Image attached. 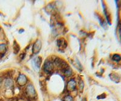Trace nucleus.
Wrapping results in <instances>:
<instances>
[{"label":"nucleus","mask_w":121,"mask_h":101,"mask_svg":"<svg viewBox=\"0 0 121 101\" xmlns=\"http://www.w3.org/2000/svg\"><path fill=\"white\" fill-rule=\"evenodd\" d=\"M109 76L110 77L111 79H112V80H113V81L115 82H118L117 80H118V81H119V80H120L119 77V76L117 75V74L111 73Z\"/></svg>","instance_id":"12"},{"label":"nucleus","mask_w":121,"mask_h":101,"mask_svg":"<svg viewBox=\"0 0 121 101\" xmlns=\"http://www.w3.org/2000/svg\"><path fill=\"white\" fill-rule=\"evenodd\" d=\"M26 93L27 95L31 99H33L36 97V90L35 89L34 86L32 84H30L27 85L26 88Z\"/></svg>","instance_id":"2"},{"label":"nucleus","mask_w":121,"mask_h":101,"mask_svg":"<svg viewBox=\"0 0 121 101\" xmlns=\"http://www.w3.org/2000/svg\"><path fill=\"white\" fill-rule=\"evenodd\" d=\"M7 51V46L5 44H0V54L4 55Z\"/></svg>","instance_id":"10"},{"label":"nucleus","mask_w":121,"mask_h":101,"mask_svg":"<svg viewBox=\"0 0 121 101\" xmlns=\"http://www.w3.org/2000/svg\"><path fill=\"white\" fill-rule=\"evenodd\" d=\"M112 59L114 62H118L121 61V56L119 54H114L112 56Z\"/></svg>","instance_id":"14"},{"label":"nucleus","mask_w":121,"mask_h":101,"mask_svg":"<svg viewBox=\"0 0 121 101\" xmlns=\"http://www.w3.org/2000/svg\"><path fill=\"white\" fill-rule=\"evenodd\" d=\"M63 101H73V98L71 96L67 95L64 98Z\"/></svg>","instance_id":"15"},{"label":"nucleus","mask_w":121,"mask_h":101,"mask_svg":"<svg viewBox=\"0 0 121 101\" xmlns=\"http://www.w3.org/2000/svg\"><path fill=\"white\" fill-rule=\"evenodd\" d=\"M102 6H103V9H104V14L105 15L106 18H107V22L109 24H111V20H110V15H109L108 12L107 10V8L105 7V5L104 4V3H102Z\"/></svg>","instance_id":"8"},{"label":"nucleus","mask_w":121,"mask_h":101,"mask_svg":"<svg viewBox=\"0 0 121 101\" xmlns=\"http://www.w3.org/2000/svg\"><path fill=\"white\" fill-rule=\"evenodd\" d=\"M81 101H87V99H86V98H84Z\"/></svg>","instance_id":"17"},{"label":"nucleus","mask_w":121,"mask_h":101,"mask_svg":"<svg viewBox=\"0 0 121 101\" xmlns=\"http://www.w3.org/2000/svg\"><path fill=\"white\" fill-rule=\"evenodd\" d=\"M42 63V58L41 57L38 56L33 59V64L36 67V68L39 69L41 67Z\"/></svg>","instance_id":"7"},{"label":"nucleus","mask_w":121,"mask_h":101,"mask_svg":"<svg viewBox=\"0 0 121 101\" xmlns=\"http://www.w3.org/2000/svg\"><path fill=\"white\" fill-rule=\"evenodd\" d=\"M1 79L0 78V85H1Z\"/></svg>","instance_id":"18"},{"label":"nucleus","mask_w":121,"mask_h":101,"mask_svg":"<svg viewBox=\"0 0 121 101\" xmlns=\"http://www.w3.org/2000/svg\"><path fill=\"white\" fill-rule=\"evenodd\" d=\"M76 86V82L74 79H70L69 82H68L67 85V90L69 91H72L74 90Z\"/></svg>","instance_id":"5"},{"label":"nucleus","mask_w":121,"mask_h":101,"mask_svg":"<svg viewBox=\"0 0 121 101\" xmlns=\"http://www.w3.org/2000/svg\"><path fill=\"white\" fill-rule=\"evenodd\" d=\"M57 46L59 47V49H61V50H64L67 47V43L66 41L65 40L64 38H60V39H58L57 40Z\"/></svg>","instance_id":"6"},{"label":"nucleus","mask_w":121,"mask_h":101,"mask_svg":"<svg viewBox=\"0 0 121 101\" xmlns=\"http://www.w3.org/2000/svg\"><path fill=\"white\" fill-rule=\"evenodd\" d=\"M27 78L24 74H20L17 78V84L19 86H24L27 83Z\"/></svg>","instance_id":"4"},{"label":"nucleus","mask_w":121,"mask_h":101,"mask_svg":"<svg viewBox=\"0 0 121 101\" xmlns=\"http://www.w3.org/2000/svg\"><path fill=\"white\" fill-rule=\"evenodd\" d=\"M13 52L15 54H18V53L19 52V50H20V47H19V44L16 41H15L13 42Z\"/></svg>","instance_id":"9"},{"label":"nucleus","mask_w":121,"mask_h":101,"mask_svg":"<svg viewBox=\"0 0 121 101\" xmlns=\"http://www.w3.org/2000/svg\"><path fill=\"white\" fill-rule=\"evenodd\" d=\"M42 48V42L39 39H37L32 47V53L34 55L38 54Z\"/></svg>","instance_id":"3"},{"label":"nucleus","mask_w":121,"mask_h":101,"mask_svg":"<svg viewBox=\"0 0 121 101\" xmlns=\"http://www.w3.org/2000/svg\"><path fill=\"white\" fill-rule=\"evenodd\" d=\"M13 85V80L11 79H7L5 81V86L7 88L12 87Z\"/></svg>","instance_id":"11"},{"label":"nucleus","mask_w":121,"mask_h":101,"mask_svg":"<svg viewBox=\"0 0 121 101\" xmlns=\"http://www.w3.org/2000/svg\"><path fill=\"white\" fill-rule=\"evenodd\" d=\"M63 72L64 75L66 76H67V77H69V76H70L72 75V69L69 67V66L68 67H67L66 68H65L64 70H63Z\"/></svg>","instance_id":"13"},{"label":"nucleus","mask_w":121,"mask_h":101,"mask_svg":"<svg viewBox=\"0 0 121 101\" xmlns=\"http://www.w3.org/2000/svg\"><path fill=\"white\" fill-rule=\"evenodd\" d=\"M43 70L46 73H52L54 70L53 63L50 60H46L43 67Z\"/></svg>","instance_id":"1"},{"label":"nucleus","mask_w":121,"mask_h":101,"mask_svg":"<svg viewBox=\"0 0 121 101\" xmlns=\"http://www.w3.org/2000/svg\"><path fill=\"white\" fill-rule=\"evenodd\" d=\"M119 35H120V38L121 40V26H120L119 30Z\"/></svg>","instance_id":"16"}]
</instances>
